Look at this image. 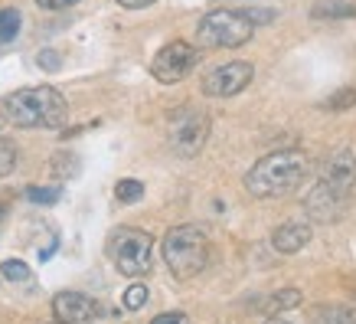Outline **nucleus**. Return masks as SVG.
Here are the masks:
<instances>
[{"instance_id":"obj_1","label":"nucleus","mask_w":356,"mask_h":324,"mask_svg":"<svg viewBox=\"0 0 356 324\" xmlns=\"http://www.w3.org/2000/svg\"><path fill=\"white\" fill-rule=\"evenodd\" d=\"M314 157L304 148H284V151H271L252 164L245 173V190L259 200H275V196H288L291 190L311 177Z\"/></svg>"},{"instance_id":"obj_2","label":"nucleus","mask_w":356,"mask_h":324,"mask_svg":"<svg viewBox=\"0 0 356 324\" xmlns=\"http://www.w3.org/2000/svg\"><path fill=\"white\" fill-rule=\"evenodd\" d=\"M3 118L13 128H63L69 118V102L53 86H26L3 98Z\"/></svg>"},{"instance_id":"obj_3","label":"nucleus","mask_w":356,"mask_h":324,"mask_svg":"<svg viewBox=\"0 0 356 324\" xmlns=\"http://www.w3.org/2000/svg\"><path fill=\"white\" fill-rule=\"evenodd\" d=\"M163 262L177 281H190L209 265V236L193 223L173 226L163 236Z\"/></svg>"},{"instance_id":"obj_4","label":"nucleus","mask_w":356,"mask_h":324,"mask_svg":"<svg viewBox=\"0 0 356 324\" xmlns=\"http://www.w3.org/2000/svg\"><path fill=\"white\" fill-rule=\"evenodd\" d=\"M252 33H255V23L242 10L219 7L196 23V43L203 49H238L252 40Z\"/></svg>"},{"instance_id":"obj_5","label":"nucleus","mask_w":356,"mask_h":324,"mask_svg":"<svg viewBox=\"0 0 356 324\" xmlns=\"http://www.w3.org/2000/svg\"><path fill=\"white\" fill-rule=\"evenodd\" d=\"M108 256L121 275L140 279V275H147L154 265V236L144 233V229L121 226V229H115L108 239Z\"/></svg>"},{"instance_id":"obj_6","label":"nucleus","mask_w":356,"mask_h":324,"mask_svg":"<svg viewBox=\"0 0 356 324\" xmlns=\"http://www.w3.org/2000/svg\"><path fill=\"white\" fill-rule=\"evenodd\" d=\"M167 138H170V148L180 157H196V154L203 151L206 138H209V115H206L203 108H193V105L177 108L170 115Z\"/></svg>"},{"instance_id":"obj_7","label":"nucleus","mask_w":356,"mask_h":324,"mask_svg":"<svg viewBox=\"0 0 356 324\" xmlns=\"http://www.w3.org/2000/svg\"><path fill=\"white\" fill-rule=\"evenodd\" d=\"M200 63V53H196V46H190L186 40H173L161 49V53L151 59V76L163 86H173V82H180L186 79L190 72L196 69Z\"/></svg>"},{"instance_id":"obj_8","label":"nucleus","mask_w":356,"mask_h":324,"mask_svg":"<svg viewBox=\"0 0 356 324\" xmlns=\"http://www.w3.org/2000/svg\"><path fill=\"white\" fill-rule=\"evenodd\" d=\"M255 76V65L245 63V59H232L226 65H216L209 76H203V95L209 98H232L238 95L242 88H248Z\"/></svg>"},{"instance_id":"obj_9","label":"nucleus","mask_w":356,"mask_h":324,"mask_svg":"<svg viewBox=\"0 0 356 324\" xmlns=\"http://www.w3.org/2000/svg\"><path fill=\"white\" fill-rule=\"evenodd\" d=\"M346 210H350V196L337 194L334 187L321 184V180L304 196V213H307V219H314V223H340L346 216Z\"/></svg>"},{"instance_id":"obj_10","label":"nucleus","mask_w":356,"mask_h":324,"mask_svg":"<svg viewBox=\"0 0 356 324\" xmlns=\"http://www.w3.org/2000/svg\"><path fill=\"white\" fill-rule=\"evenodd\" d=\"M321 184L334 187L343 196L356 194V154L350 148H337L334 154H327V161L321 164Z\"/></svg>"},{"instance_id":"obj_11","label":"nucleus","mask_w":356,"mask_h":324,"mask_svg":"<svg viewBox=\"0 0 356 324\" xmlns=\"http://www.w3.org/2000/svg\"><path fill=\"white\" fill-rule=\"evenodd\" d=\"M53 311H56V321H65V324H88L95 321L102 314V304L95 298H88L82 292H59L53 298Z\"/></svg>"},{"instance_id":"obj_12","label":"nucleus","mask_w":356,"mask_h":324,"mask_svg":"<svg viewBox=\"0 0 356 324\" xmlns=\"http://www.w3.org/2000/svg\"><path fill=\"white\" fill-rule=\"evenodd\" d=\"M314 229L307 219H288V223H281L275 233H271V246L284 252V256H294V252H301L307 242H311Z\"/></svg>"},{"instance_id":"obj_13","label":"nucleus","mask_w":356,"mask_h":324,"mask_svg":"<svg viewBox=\"0 0 356 324\" xmlns=\"http://www.w3.org/2000/svg\"><path fill=\"white\" fill-rule=\"evenodd\" d=\"M307 324H356V308H350V304H317Z\"/></svg>"},{"instance_id":"obj_14","label":"nucleus","mask_w":356,"mask_h":324,"mask_svg":"<svg viewBox=\"0 0 356 324\" xmlns=\"http://www.w3.org/2000/svg\"><path fill=\"white\" fill-rule=\"evenodd\" d=\"M298 304H301V292H298V288H281V292H275L268 302L261 304V311L275 318V314L291 311V308H298Z\"/></svg>"},{"instance_id":"obj_15","label":"nucleus","mask_w":356,"mask_h":324,"mask_svg":"<svg viewBox=\"0 0 356 324\" xmlns=\"http://www.w3.org/2000/svg\"><path fill=\"white\" fill-rule=\"evenodd\" d=\"M314 20H340V17H356V3H343V0H324L311 10Z\"/></svg>"},{"instance_id":"obj_16","label":"nucleus","mask_w":356,"mask_h":324,"mask_svg":"<svg viewBox=\"0 0 356 324\" xmlns=\"http://www.w3.org/2000/svg\"><path fill=\"white\" fill-rule=\"evenodd\" d=\"M17 33H20V10H13V7L0 10V46L10 43Z\"/></svg>"},{"instance_id":"obj_17","label":"nucleus","mask_w":356,"mask_h":324,"mask_svg":"<svg viewBox=\"0 0 356 324\" xmlns=\"http://www.w3.org/2000/svg\"><path fill=\"white\" fill-rule=\"evenodd\" d=\"M140 196H144V184L134 180V177H124V180H118V187H115V200H118V203H134Z\"/></svg>"},{"instance_id":"obj_18","label":"nucleus","mask_w":356,"mask_h":324,"mask_svg":"<svg viewBox=\"0 0 356 324\" xmlns=\"http://www.w3.org/2000/svg\"><path fill=\"white\" fill-rule=\"evenodd\" d=\"M13 167H17V144L0 134V177L13 173Z\"/></svg>"},{"instance_id":"obj_19","label":"nucleus","mask_w":356,"mask_h":324,"mask_svg":"<svg viewBox=\"0 0 356 324\" xmlns=\"http://www.w3.org/2000/svg\"><path fill=\"white\" fill-rule=\"evenodd\" d=\"M330 111H346V108H353L356 105V88L350 86V88H340V92H334V95L324 102Z\"/></svg>"},{"instance_id":"obj_20","label":"nucleus","mask_w":356,"mask_h":324,"mask_svg":"<svg viewBox=\"0 0 356 324\" xmlns=\"http://www.w3.org/2000/svg\"><path fill=\"white\" fill-rule=\"evenodd\" d=\"M0 275L10 281H30V265L20 259H7L3 265H0Z\"/></svg>"},{"instance_id":"obj_21","label":"nucleus","mask_w":356,"mask_h":324,"mask_svg":"<svg viewBox=\"0 0 356 324\" xmlns=\"http://www.w3.org/2000/svg\"><path fill=\"white\" fill-rule=\"evenodd\" d=\"M147 304V285H131L128 292H124V308L128 311H138Z\"/></svg>"},{"instance_id":"obj_22","label":"nucleus","mask_w":356,"mask_h":324,"mask_svg":"<svg viewBox=\"0 0 356 324\" xmlns=\"http://www.w3.org/2000/svg\"><path fill=\"white\" fill-rule=\"evenodd\" d=\"M26 196H30L33 203H56L59 200V187H30Z\"/></svg>"},{"instance_id":"obj_23","label":"nucleus","mask_w":356,"mask_h":324,"mask_svg":"<svg viewBox=\"0 0 356 324\" xmlns=\"http://www.w3.org/2000/svg\"><path fill=\"white\" fill-rule=\"evenodd\" d=\"M82 0H36V7L40 10H69V7H76Z\"/></svg>"},{"instance_id":"obj_24","label":"nucleus","mask_w":356,"mask_h":324,"mask_svg":"<svg viewBox=\"0 0 356 324\" xmlns=\"http://www.w3.org/2000/svg\"><path fill=\"white\" fill-rule=\"evenodd\" d=\"M151 324H190V318L184 311H167V314H157Z\"/></svg>"},{"instance_id":"obj_25","label":"nucleus","mask_w":356,"mask_h":324,"mask_svg":"<svg viewBox=\"0 0 356 324\" xmlns=\"http://www.w3.org/2000/svg\"><path fill=\"white\" fill-rule=\"evenodd\" d=\"M124 10H144V7H151V3H157V0H118Z\"/></svg>"},{"instance_id":"obj_26","label":"nucleus","mask_w":356,"mask_h":324,"mask_svg":"<svg viewBox=\"0 0 356 324\" xmlns=\"http://www.w3.org/2000/svg\"><path fill=\"white\" fill-rule=\"evenodd\" d=\"M40 65H46V69H56V65H59V56H53V53H40Z\"/></svg>"},{"instance_id":"obj_27","label":"nucleus","mask_w":356,"mask_h":324,"mask_svg":"<svg viewBox=\"0 0 356 324\" xmlns=\"http://www.w3.org/2000/svg\"><path fill=\"white\" fill-rule=\"evenodd\" d=\"M268 324H298V321H284V318H271Z\"/></svg>"},{"instance_id":"obj_28","label":"nucleus","mask_w":356,"mask_h":324,"mask_svg":"<svg viewBox=\"0 0 356 324\" xmlns=\"http://www.w3.org/2000/svg\"><path fill=\"white\" fill-rule=\"evenodd\" d=\"M0 223H3V213H0Z\"/></svg>"},{"instance_id":"obj_29","label":"nucleus","mask_w":356,"mask_h":324,"mask_svg":"<svg viewBox=\"0 0 356 324\" xmlns=\"http://www.w3.org/2000/svg\"><path fill=\"white\" fill-rule=\"evenodd\" d=\"M56 324H65V321H56Z\"/></svg>"},{"instance_id":"obj_30","label":"nucleus","mask_w":356,"mask_h":324,"mask_svg":"<svg viewBox=\"0 0 356 324\" xmlns=\"http://www.w3.org/2000/svg\"><path fill=\"white\" fill-rule=\"evenodd\" d=\"M0 128H3V121H0Z\"/></svg>"}]
</instances>
